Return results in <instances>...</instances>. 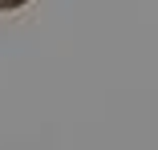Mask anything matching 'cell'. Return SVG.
Masks as SVG:
<instances>
[{
	"label": "cell",
	"mask_w": 158,
	"mask_h": 150,
	"mask_svg": "<svg viewBox=\"0 0 158 150\" xmlns=\"http://www.w3.org/2000/svg\"><path fill=\"white\" fill-rule=\"evenodd\" d=\"M20 4H28V0H0V12H8V8H20Z\"/></svg>",
	"instance_id": "cell-1"
}]
</instances>
